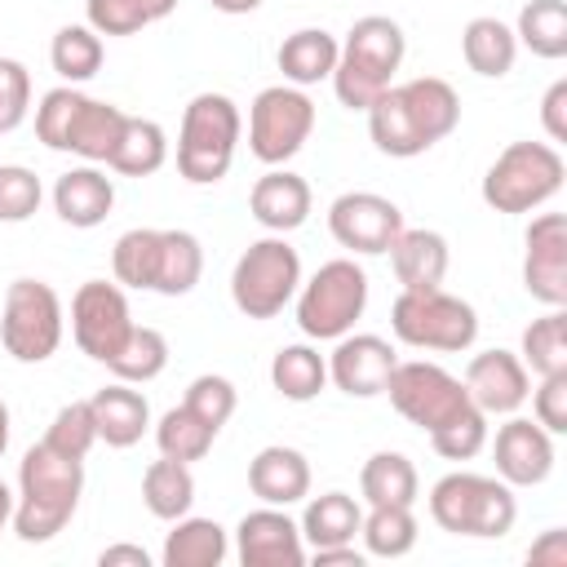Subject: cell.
<instances>
[{
    "instance_id": "obj_1",
    "label": "cell",
    "mask_w": 567,
    "mask_h": 567,
    "mask_svg": "<svg viewBox=\"0 0 567 567\" xmlns=\"http://www.w3.org/2000/svg\"><path fill=\"white\" fill-rule=\"evenodd\" d=\"M84 492V461L62 456L44 439L27 447L18 465V501H13V532L27 545L53 540L80 509Z\"/></svg>"
},
{
    "instance_id": "obj_2",
    "label": "cell",
    "mask_w": 567,
    "mask_h": 567,
    "mask_svg": "<svg viewBox=\"0 0 567 567\" xmlns=\"http://www.w3.org/2000/svg\"><path fill=\"white\" fill-rule=\"evenodd\" d=\"M403 53H408V40H403V27L394 18H385V13L359 18L337 49V66H332L337 102L350 111H368L394 84Z\"/></svg>"
},
{
    "instance_id": "obj_3",
    "label": "cell",
    "mask_w": 567,
    "mask_h": 567,
    "mask_svg": "<svg viewBox=\"0 0 567 567\" xmlns=\"http://www.w3.org/2000/svg\"><path fill=\"white\" fill-rule=\"evenodd\" d=\"M124 120L128 111H120L115 102L89 97L75 84H58L35 106V137L49 151L80 155L84 164H106L124 133Z\"/></svg>"
},
{
    "instance_id": "obj_4",
    "label": "cell",
    "mask_w": 567,
    "mask_h": 567,
    "mask_svg": "<svg viewBox=\"0 0 567 567\" xmlns=\"http://www.w3.org/2000/svg\"><path fill=\"white\" fill-rule=\"evenodd\" d=\"M244 120L226 93H195L177 128V173L190 186H213L230 173Z\"/></svg>"
},
{
    "instance_id": "obj_5",
    "label": "cell",
    "mask_w": 567,
    "mask_h": 567,
    "mask_svg": "<svg viewBox=\"0 0 567 567\" xmlns=\"http://www.w3.org/2000/svg\"><path fill=\"white\" fill-rule=\"evenodd\" d=\"M430 518L452 536L496 540L514 527L518 501H514V487L505 478L456 470V474H443L430 487Z\"/></svg>"
},
{
    "instance_id": "obj_6",
    "label": "cell",
    "mask_w": 567,
    "mask_h": 567,
    "mask_svg": "<svg viewBox=\"0 0 567 567\" xmlns=\"http://www.w3.org/2000/svg\"><path fill=\"white\" fill-rule=\"evenodd\" d=\"M567 164L554 142H509L483 173V204L496 213H532L563 190Z\"/></svg>"
},
{
    "instance_id": "obj_7",
    "label": "cell",
    "mask_w": 567,
    "mask_h": 567,
    "mask_svg": "<svg viewBox=\"0 0 567 567\" xmlns=\"http://www.w3.org/2000/svg\"><path fill=\"white\" fill-rule=\"evenodd\" d=\"M390 328L403 346L412 350H439V354H461L478 337V315L470 301L443 288H416L399 292L390 306Z\"/></svg>"
},
{
    "instance_id": "obj_8",
    "label": "cell",
    "mask_w": 567,
    "mask_h": 567,
    "mask_svg": "<svg viewBox=\"0 0 567 567\" xmlns=\"http://www.w3.org/2000/svg\"><path fill=\"white\" fill-rule=\"evenodd\" d=\"M301 288V257L284 235L252 239L230 270V301L248 319H275Z\"/></svg>"
},
{
    "instance_id": "obj_9",
    "label": "cell",
    "mask_w": 567,
    "mask_h": 567,
    "mask_svg": "<svg viewBox=\"0 0 567 567\" xmlns=\"http://www.w3.org/2000/svg\"><path fill=\"white\" fill-rule=\"evenodd\" d=\"M368 310V275L354 257L323 261L301 288H297V323L315 341L346 337Z\"/></svg>"
},
{
    "instance_id": "obj_10",
    "label": "cell",
    "mask_w": 567,
    "mask_h": 567,
    "mask_svg": "<svg viewBox=\"0 0 567 567\" xmlns=\"http://www.w3.org/2000/svg\"><path fill=\"white\" fill-rule=\"evenodd\" d=\"M0 341L18 363H44L62 346V297L44 279H13L0 306Z\"/></svg>"
},
{
    "instance_id": "obj_11",
    "label": "cell",
    "mask_w": 567,
    "mask_h": 567,
    "mask_svg": "<svg viewBox=\"0 0 567 567\" xmlns=\"http://www.w3.org/2000/svg\"><path fill=\"white\" fill-rule=\"evenodd\" d=\"M385 394L394 403V412L412 425H421L425 434L443 430L447 421H456L461 412L474 408V399L465 394V381L452 377L447 368L430 363V359H399L390 381H385Z\"/></svg>"
},
{
    "instance_id": "obj_12",
    "label": "cell",
    "mask_w": 567,
    "mask_h": 567,
    "mask_svg": "<svg viewBox=\"0 0 567 567\" xmlns=\"http://www.w3.org/2000/svg\"><path fill=\"white\" fill-rule=\"evenodd\" d=\"M310 133H315V102L306 97V89L270 84L252 97V106H248V151L261 164H270V168L288 164L306 146Z\"/></svg>"
},
{
    "instance_id": "obj_13",
    "label": "cell",
    "mask_w": 567,
    "mask_h": 567,
    "mask_svg": "<svg viewBox=\"0 0 567 567\" xmlns=\"http://www.w3.org/2000/svg\"><path fill=\"white\" fill-rule=\"evenodd\" d=\"M128 332H133V310H128V297H124L120 284L89 279V284L75 288V297H71V337L89 359L111 363L120 354V346L128 341Z\"/></svg>"
},
{
    "instance_id": "obj_14",
    "label": "cell",
    "mask_w": 567,
    "mask_h": 567,
    "mask_svg": "<svg viewBox=\"0 0 567 567\" xmlns=\"http://www.w3.org/2000/svg\"><path fill=\"white\" fill-rule=\"evenodd\" d=\"M328 230L341 248L377 257V252H390V244L399 239L403 213L394 199H385L377 190H346L328 204Z\"/></svg>"
},
{
    "instance_id": "obj_15",
    "label": "cell",
    "mask_w": 567,
    "mask_h": 567,
    "mask_svg": "<svg viewBox=\"0 0 567 567\" xmlns=\"http://www.w3.org/2000/svg\"><path fill=\"white\" fill-rule=\"evenodd\" d=\"M523 288L540 306H567V217L540 213L523 235Z\"/></svg>"
},
{
    "instance_id": "obj_16",
    "label": "cell",
    "mask_w": 567,
    "mask_h": 567,
    "mask_svg": "<svg viewBox=\"0 0 567 567\" xmlns=\"http://www.w3.org/2000/svg\"><path fill=\"white\" fill-rule=\"evenodd\" d=\"M492 461H496V478H505L509 487H536L554 470V434L536 416L527 421V416H514L509 412V421L496 425Z\"/></svg>"
},
{
    "instance_id": "obj_17",
    "label": "cell",
    "mask_w": 567,
    "mask_h": 567,
    "mask_svg": "<svg viewBox=\"0 0 567 567\" xmlns=\"http://www.w3.org/2000/svg\"><path fill=\"white\" fill-rule=\"evenodd\" d=\"M399 354L385 337L377 332H346L337 337V350L328 354V381L350 394V399H372V394H385V381L394 372Z\"/></svg>"
},
{
    "instance_id": "obj_18",
    "label": "cell",
    "mask_w": 567,
    "mask_h": 567,
    "mask_svg": "<svg viewBox=\"0 0 567 567\" xmlns=\"http://www.w3.org/2000/svg\"><path fill=\"white\" fill-rule=\"evenodd\" d=\"M235 554L244 567H301L306 540H301V527L279 505H261V509L239 518Z\"/></svg>"
},
{
    "instance_id": "obj_19",
    "label": "cell",
    "mask_w": 567,
    "mask_h": 567,
    "mask_svg": "<svg viewBox=\"0 0 567 567\" xmlns=\"http://www.w3.org/2000/svg\"><path fill=\"white\" fill-rule=\"evenodd\" d=\"M527 390H532V372L509 350H483V354H474L465 363V394L487 416L518 412L527 403Z\"/></svg>"
},
{
    "instance_id": "obj_20",
    "label": "cell",
    "mask_w": 567,
    "mask_h": 567,
    "mask_svg": "<svg viewBox=\"0 0 567 567\" xmlns=\"http://www.w3.org/2000/svg\"><path fill=\"white\" fill-rule=\"evenodd\" d=\"M111 208H115V182L97 164H80L53 182V213L75 230L102 226Z\"/></svg>"
},
{
    "instance_id": "obj_21",
    "label": "cell",
    "mask_w": 567,
    "mask_h": 567,
    "mask_svg": "<svg viewBox=\"0 0 567 567\" xmlns=\"http://www.w3.org/2000/svg\"><path fill=\"white\" fill-rule=\"evenodd\" d=\"M310 182L301 173H288V168H270L252 182L248 190V208L252 217L270 230V235H288L297 230L306 217H310Z\"/></svg>"
},
{
    "instance_id": "obj_22",
    "label": "cell",
    "mask_w": 567,
    "mask_h": 567,
    "mask_svg": "<svg viewBox=\"0 0 567 567\" xmlns=\"http://www.w3.org/2000/svg\"><path fill=\"white\" fill-rule=\"evenodd\" d=\"M248 487L261 505H297L310 496V461L297 452V447H284V443H270L261 447L252 461H248Z\"/></svg>"
},
{
    "instance_id": "obj_23",
    "label": "cell",
    "mask_w": 567,
    "mask_h": 567,
    "mask_svg": "<svg viewBox=\"0 0 567 567\" xmlns=\"http://www.w3.org/2000/svg\"><path fill=\"white\" fill-rule=\"evenodd\" d=\"M447 239L439 230H425V226H403L399 239L390 244V266H394V279L416 292V288H443V275H447Z\"/></svg>"
},
{
    "instance_id": "obj_24",
    "label": "cell",
    "mask_w": 567,
    "mask_h": 567,
    "mask_svg": "<svg viewBox=\"0 0 567 567\" xmlns=\"http://www.w3.org/2000/svg\"><path fill=\"white\" fill-rule=\"evenodd\" d=\"M89 408H93L97 439H102L106 447H133V443H142V434H146V425H151V403H146V394L133 390L128 381L102 385V390L89 399Z\"/></svg>"
},
{
    "instance_id": "obj_25",
    "label": "cell",
    "mask_w": 567,
    "mask_h": 567,
    "mask_svg": "<svg viewBox=\"0 0 567 567\" xmlns=\"http://www.w3.org/2000/svg\"><path fill=\"white\" fill-rule=\"evenodd\" d=\"M337 35L323 31V27H301L292 35H284L275 62L284 71V84H297V89H310L319 80H332V66H337Z\"/></svg>"
},
{
    "instance_id": "obj_26",
    "label": "cell",
    "mask_w": 567,
    "mask_h": 567,
    "mask_svg": "<svg viewBox=\"0 0 567 567\" xmlns=\"http://www.w3.org/2000/svg\"><path fill=\"white\" fill-rule=\"evenodd\" d=\"M399 97H403L412 124L421 128V137H425L430 146L443 142V137L461 124V97H456V89H452L447 80H439V75H416V80L399 84Z\"/></svg>"
},
{
    "instance_id": "obj_27",
    "label": "cell",
    "mask_w": 567,
    "mask_h": 567,
    "mask_svg": "<svg viewBox=\"0 0 567 567\" xmlns=\"http://www.w3.org/2000/svg\"><path fill=\"white\" fill-rule=\"evenodd\" d=\"M226 527L217 518H173V532L164 536V549H159V563L164 567H221L226 563Z\"/></svg>"
},
{
    "instance_id": "obj_28",
    "label": "cell",
    "mask_w": 567,
    "mask_h": 567,
    "mask_svg": "<svg viewBox=\"0 0 567 567\" xmlns=\"http://www.w3.org/2000/svg\"><path fill=\"white\" fill-rule=\"evenodd\" d=\"M461 53H465V66L483 80H501L514 71V58H518V35L514 27H505L501 18H470L465 31H461Z\"/></svg>"
},
{
    "instance_id": "obj_29",
    "label": "cell",
    "mask_w": 567,
    "mask_h": 567,
    "mask_svg": "<svg viewBox=\"0 0 567 567\" xmlns=\"http://www.w3.org/2000/svg\"><path fill=\"white\" fill-rule=\"evenodd\" d=\"M363 115H368V133H372V142H377L381 155L412 159V155H425L430 151V142L421 137V128L412 124V115H408V106L399 97V84H390Z\"/></svg>"
},
{
    "instance_id": "obj_30",
    "label": "cell",
    "mask_w": 567,
    "mask_h": 567,
    "mask_svg": "<svg viewBox=\"0 0 567 567\" xmlns=\"http://www.w3.org/2000/svg\"><path fill=\"white\" fill-rule=\"evenodd\" d=\"M359 523H363V505L346 492H323V496H310L306 501V514H301V540L310 549H323V545H350L359 536Z\"/></svg>"
},
{
    "instance_id": "obj_31",
    "label": "cell",
    "mask_w": 567,
    "mask_h": 567,
    "mask_svg": "<svg viewBox=\"0 0 567 567\" xmlns=\"http://www.w3.org/2000/svg\"><path fill=\"white\" fill-rule=\"evenodd\" d=\"M159 257H164V230H155V226H133V230H124V235L115 239V248H111L115 284L155 292Z\"/></svg>"
},
{
    "instance_id": "obj_32",
    "label": "cell",
    "mask_w": 567,
    "mask_h": 567,
    "mask_svg": "<svg viewBox=\"0 0 567 567\" xmlns=\"http://www.w3.org/2000/svg\"><path fill=\"white\" fill-rule=\"evenodd\" d=\"M270 385L288 399V403H310L319 399V390L328 385V359L297 341V346H279L275 359H270Z\"/></svg>"
},
{
    "instance_id": "obj_33",
    "label": "cell",
    "mask_w": 567,
    "mask_h": 567,
    "mask_svg": "<svg viewBox=\"0 0 567 567\" xmlns=\"http://www.w3.org/2000/svg\"><path fill=\"white\" fill-rule=\"evenodd\" d=\"M359 492L368 505H416L421 478L403 452H372L359 470Z\"/></svg>"
},
{
    "instance_id": "obj_34",
    "label": "cell",
    "mask_w": 567,
    "mask_h": 567,
    "mask_svg": "<svg viewBox=\"0 0 567 567\" xmlns=\"http://www.w3.org/2000/svg\"><path fill=\"white\" fill-rule=\"evenodd\" d=\"M142 501L164 523L190 514V505H195V474H190V465L186 461H173V456L151 461L146 474H142Z\"/></svg>"
},
{
    "instance_id": "obj_35",
    "label": "cell",
    "mask_w": 567,
    "mask_h": 567,
    "mask_svg": "<svg viewBox=\"0 0 567 567\" xmlns=\"http://www.w3.org/2000/svg\"><path fill=\"white\" fill-rule=\"evenodd\" d=\"M164 159H168V137H164V128H159L155 120L128 115V120H124V133H120V142H115V151H111V159H106V168H115V173H124V177H151V173L164 168Z\"/></svg>"
},
{
    "instance_id": "obj_36",
    "label": "cell",
    "mask_w": 567,
    "mask_h": 567,
    "mask_svg": "<svg viewBox=\"0 0 567 567\" xmlns=\"http://www.w3.org/2000/svg\"><path fill=\"white\" fill-rule=\"evenodd\" d=\"M518 359L532 377L567 372V315H563V306H545V315L523 328Z\"/></svg>"
},
{
    "instance_id": "obj_37",
    "label": "cell",
    "mask_w": 567,
    "mask_h": 567,
    "mask_svg": "<svg viewBox=\"0 0 567 567\" xmlns=\"http://www.w3.org/2000/svg\"><path fill=\"white\" fill-rule=\"evenodd\" d=\"M359 536H363V554L403 558L416 549V514H412V505H368Z\"/></svg>"
},
{
    "instance_id": "obj_38",
    "label": "cell",
    "mask_w": 567,
    "mask_h": 567,
    "mask_svg": "<svg viewBox=\"0 0 567 567\" xmlns=\"http://www.w3.org/2000/svg\"><path fill=\"white\" fill-rule=\"evenodd\" d=\"M514 35H518V44H527L545 62L567 58V4L563 0H527L518 9Z\"/></svg>"
},
{
    "instance_id": "obj_39",
    "label": "cell",
    "mask_w": 567,
    "mask_h": 567,
    "mask_svg": "<svg viewBox=\"0 0 567 567\" xmlns=\"http://www.w3.org/2000/svg\"><path fill=\"white\" fill-rule=\"evenodd\" d=\"M115 381H128V385H146L155 381L164 368H168V341L159 328H146V323H133L128 341L120 346V354L106 363Z\"/></svg>"
},
{
    "instance_id": "obj_40",
    "label": "cell",
    "mask_w": 567,
    "mask_h": 567,
    "mask_svg": "<svg viewBox=\"0 0 567 567\" xmlns=\"http://www.w3.org/2000/svg\"><path fill=\"white\" fill-rule=\"evenodd\" d=\"M49 62H53V71L66 80V84H84V80H93L97 71H102V35L84 22H71V27H62L58 35H53V44H49Z\"/></svg>"
},
{
    "instance_id": "obj_41",
    "label": "cell",
    "mask_w": 567,
    "mask_h": 567,
    "mask_svg": "<svg viewBox=\"0 0 567 567\" xmlns=\"http://www.w3.org/2000/svg\"><path fill=\"white\" fill-rule=\"evenodd\" d=\"M213 439H217V430L213 425H204L186 403H177V408H168L164 416H159V425H155V447H159V456H173V461H204L208 456V447H213Z\"/></svg>"
},
{
    "instance_id": "obj_42",
    "label": "cell",
    "mask_w": 567,
    "mask_h": 567,
    "mask_svg": "<svg viewBox=\"0 0 567 567\" xmlns=\"http://www.w3.org/2000/svg\"><path fill=\"white\" fill-rule=\"evenodd\" d=\"M204 275V248L190 230H164V257H159V297H186Z\"/></svg>"
},
{
    "instance_id": "obj_43",
    "label": "cell",
    "mask_w": 567,
    "mask_h": 567,
    "mask_svg": "<svg viewBox=\"0 0 567 567\" xmlns=\"http://www.w3.org/2000/svg\"><path fill=\"white\" fill-rule=\"evenodd\" d=\"M44 443L58 447L62 456L84 461L89 447L97 443V425H93V408H89V399H80V403H62V408L53 412V421H49Z\"/></svg>"
},
{
    "instance_id": "obj_44",
    "label": "cell",
    "mask_w": 567,
    "mask_h": 567,
    "mask_svg": "<svg viewBox=\"0 0 567 567\" xmlns=\"http://www.w3.org/2000/svg\"><path fill=\"white\" fill-rule=\"evenodd\" d=\"M430 447L443 461H470V456H478L487 447V412H478V408L461 412L456 421H447L443 430L430 434Z\"/></svg>"
},
{
    "instance_id": "obj_45",
    "label": "cell",
    "mask_w": 567,
    "mask_h": 567,
    "mask_svg": "<svg viewBox=\"0 0 567 567\" xmlns=\"http://www.w3.org/2000/svg\"><path fill=\"white\" fill-rule=\"evenodd\" d=\"M204 425H213V430H221L230 416H235V403H239V394H235V385L226 381V377H217V372H204V377H195L190 385H186V399H182Z\"/></svg>"
},
{
    "instance_id": "obj_46",
    "label": "cell",
    "mask_w": 567,
    "mask_h": 567,
    "mask_svg": "<svg viewBox=\"0 0 567 567\" xmlns=\"http://www.w3.org/2000/svg\"><path fill=\"white\" fill-rule=\"evenodd\" d=\"M44 199V186L31 168L22 164H0V221H27L35 217Z\"/></svg>"
},
{
    "instance_id": "obj_47",
    "label": "cell",
    "mask_w": 567,
    "mask_h": 567,
    "mask_svg": "<svg viewBox=\"0 0 567 567\" xmlns=\"http://www.w3.org/2000/svg\"><path fill=\"white\" fill-rule=\"evenodd\" d=\"M31 115V71L18 58H0V133H13Z\"/></svg>"
},
{
    "instance_id": "obj_48",
    "label": "cell",
    "mask_w": 567,
    "mask_h": 567,
    "mask_svg": "<svg viewBox=\"0 0 567 567\" xmlns=\"http://www.w3.org/2000/svg\"><path fill=\"white\" fill-rule=\"evenodd\" d=\"M532 394V416L549 430V434H567V372H554V377H540Z\"/></svg>"
},
{
    "instance_id": "obj_49",
    "label": "cell",
    "mask_w": 567,
    "mask_h": 567,
    "mask_svg": "<svg viewBox=\"0 0 567 567\" xmlns=\"http://www.w3.org/2000/svg\"><path fill=\"white\" fill-rule=\"evenodd\" d=\"M84 13H89V27H93L97 35H137L142 27H151V22L137 13L133 0H89Z\"/></svg>"
},
{
    "instance_id": "obj_50",
    "label": "cell",
    "mask_w": 567,
    "mask_h": 567,
    "mask_svg": "<svg viewBox=\"0 0 567 567\" xmlns=\"http://www.w3.org/2000/svg\"><path fill=\"white\" fill-rule=\"evenodd\" d=\"M540 124H545V137L558 146L567 142V80H554L540 97Z\"/></svg>"
},
{
    "instance_id": "obj_51",
    "label": "cell",
    "mask_w": 567,
    "mask_h": 567,
    "mask_svg": "<svg viewBox=\"0 0 567 567\" xmlns=\"http://www.w3.org/2000/svg\"><path fill=\"white\" fill-rule=\"evenodd\" d=\"M527 563L532 567H567V532L563 527L540 532V540L527 549Z\"/></svg>"
},
{
    "instance_id": "obj_52",
    "label": "cell",
    "mask_w": 567,
    "mask_h": 567,
    "mask_svg": "<svg viewBox=\"0 0 567 567\" xmlns=\"http://www.w3.org/2000/svg\"><path fill=\"white\" fill-rule=\"evenodd\" d=\"M310 558H315V567H363V563H368V554L354 549V540H350V545H323V549H310Z\"/></svg>"
},
{
    "instance_id": "obj_53",
    "label": "cell",
    "mask_w": 567,
    "mask_h": 567,
    "mask_svg": "<svg viewBox=\"0 0 567 567\" xmlns=\"http://www.w3.org/2000/svg\"><path fill=\"white\" fill-rule=\"evenodd\" d=\"M97 567H151V554L142 545H106L97 554Z\"/></svg>"
},
{
    "instance_id": "obj_54",
    "label": "cell",
    "mask_w": 567,
    "mask_h": 567,
    "mask_svg": "<svg viewBox=\"0 0 567 567\" xmlns=\"http://www.w3.org/2000/svg\"><path fill=\"white\" fill-rule=\"evenodd\" d=\"M133 4L142 9V18H146V22H164V18L177 9V0H133Z\"/></svg>"
},
{
    "instance_id": "obj_55",
    "label": "cell",
    "mask_w": 567,
    "mask_h": 567,
    "mask_svg": "<svg viewBox=\"0 0 567 567\" xmlns=\"http://www.w3.org/2000/svg\"><path fill=\"white\" fill-rule=\"evenodd\" d=\"M13 501H18V492H9V483L0 478V532L13 523Z\"/></svg>"
},
{
    "instance_id": "obj_56",
    "label": "cell",
    "mask_w": 567,
    "mask_h": 567,
    "mask_svg": "<svg viewBox=\"0 0 567 567\" xmlns=\"http://www.w3.org/2000/svg\"><path fill=\"white\" fill-rule=\"evenodd\" d=\"M213 9H221V13H252V9H261V0H213Z\"/></svg>"
},
{
    "instance_id": "obj_57",
    "label": "cell",
    "mask_w": 567,
    "mask_h": 567,
    "mask_svg": "<svg viewBox=\"0 0 567 567\" xmlns=\"http://www.w3.org/2000/svg\"><path fill=\"white\" fill-rule=\"evenodd\" d=\"M4 447H9V403L0 399V456H4Z\"/></svg>"
}]
</instances>
